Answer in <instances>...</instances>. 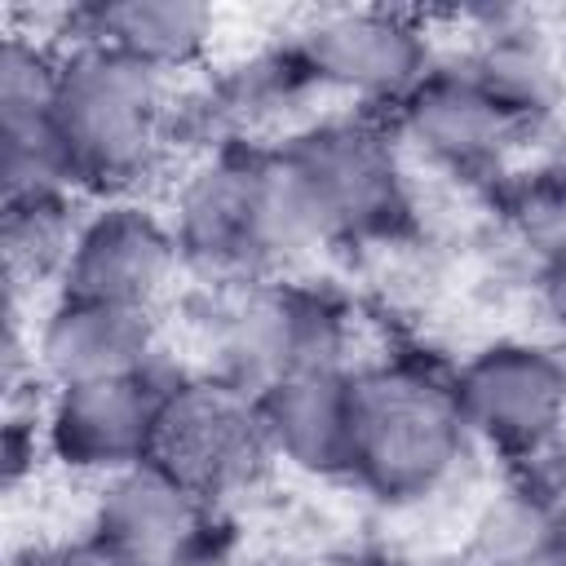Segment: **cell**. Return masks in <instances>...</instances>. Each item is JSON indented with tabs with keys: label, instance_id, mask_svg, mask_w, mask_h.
I'll list each match as a JSON object with an SVG mask.
<instances>
[{
	"label": "cell",
	"instance_id": "6da1fadb",
	"mask_svg": "<svg viewBox=\"0 0 566 566\" xmlns=\"http://www.w3.org/2000/svg\"><path fill=\"white\" fill-rule=\"evenodd\" d=\"M168 226L181 265L226 287L283 279L296 261L323 248L279 146L226 142L203 155L172 190Z\"/></svg>",
	"mask_w": 566,
	"mask_h": 566
},
{
	"label": "cell",
	"instance_id": "7a4b0ae2",
	"mask_svg": "<svg viewBox=\"0 0 566 566\" xmlns=\"http://www.w3.org/2000/svg\"><path fill=\"white\" fill-rule=\"evenodd\" d=\"M172 80L88 40L62 44L53 137L75 190L128 195L172 142Z\"/></svg>",
	"mask_w": 566,
	"mask_h": 566
},
{
	"label": "cell",
	"instance_id": "3957f363",
	"mask_svg": "<svg viewBox=\"0 0 566 566\" xmlns=\"http://www.w3.org/2000/svg\"><path fill=\"white\" fill-rule=\"evenodd\" d=\"M469 451V429L451 376L424 363L394 358L354 371V438L349 473L385 504L438 495Z\"/></svg>",
	"mask_w": 566,
	"mask_h": 566
},
{
	"label": "cell",
	"instance_id": "277c9868",
	"mask_svg": "<svg viewBox=\"0 0 566 566\" xmlns=\"http://www.w3.org/2000/svg\"><path fill=\"white\" fill-rule=\"evenodd\" d=\"M279 159L323 248L385 239L411 212L402 146L371 111L305 124L279 146Z\"/></svg>",
	"mask_w": 566,
	"mask_h": 566
},
{
	"label": "cell",
	"instance_id": "5b68a950",
	"mask_svg": "<svg viewBox=\"0 0 566 566\" xmlns=\"http://www.w3.org/2000/svg\"><path fill=\"white\" fill-rule=\"evenodd\" d=\"M217 376L261 394L287 376L345 367V310L296 279H261L230 292L217 314Z\"/></svg>",
	"mask_w": 566,
	"mask_h": 566
},
{
	"label": "cell",
	"instance_id": "8992f818",
	"mask_svg": "<svg viewBox=\"0 0 566 566\" xmlns=\"http://www.w3.org/2000/svg\"><path fill=\"white\" fill-rule=\"evenodd\" d=\"M150 460L212 504L248 495L274 464L256 394L239 389L217 371L168 380L159 398Z\"/></svg>",
	"mask_w": 566,
	"mask_h": 566
},
{
	"label": "cell",
	"instance_id": "52a82bcc",
	"mask_svg": "<svg viewBox=\"0 0 566 566\" xmlns=\"http://www.w3.org/2000/svg\"><path fill=\"white\" fill-rule=\"evenodd\" d=\"M301 80L363 111L398 106L429 71V27L402 9H318L283 44Z\"/></svg>",
	"mask_w": 566,
	"mask_h": 566
},
{
	"label": "cell",
	"instance_id": "ba28073f",
	"mask_svg": "<svg viewBox=\"0 0 566 566\" xmlns=\"http://www.w3.org/2000/svg\"><path fill=\"white\" fill-rule=\"evenodd\" d=\"M469 442L535 460L566 424V354L539 340H491L451 376Z\"/></svg>",
	"mask_w": 566,
	"mask_h": 566
},
{
	"label": "cell",
	"instance_id": "9c48e42d",
	"mask_svg": "<svg viewBox=\"0 0 566 566\" xmlns=\"http://www.w3.org/2000/svg\"><path fill=\"white\" fill-rule=\"evenodd\" d=\"M88 535L128 566H208L221 539V504L146 460L102 482Z\"/></svg>",
	"mask_w": 566,
	"mask_h": 566
},
{
	"label": "cell",
	"instance_id": "30bf717a",
	"mask_svg": "<svg viewBox=\"0 0 566 566\" xmlns=\"http://www.w3.org/2000/svg\"><path fill=\"white\" fill-rule=\"evenodd\" d=\"M389 115L402 150H416L455 177L500 168L526 133V124L469 71V62H433V71Z\"/></svg>",
	"mask_w": 566,
	"mask_h": 566
},
{
	"label": "cell",
	"instance_id": "8fae6325",
	"mask_svg": "<svg viewBox=\"0 0 566 566\" xmlns=\"http://www.w3.org/2000/svg\"><path fill=\"white\" fill-rule=\"evenodd\" d=\"M177 270L186 265L168 217L133 195H115L102 199L88 217H80L75 248L57 292L155 310L172 287Z\"/></svg>",
	"mask_w": 566,
	"mask_h": 566
},
{
	"label": "cell",
	"instance_id": "7c38bea8",
	"mask_svg": "<svg viewBox=\"0 0 566 566\" xmlns=\"http://www.w3.org/2000/svg\"><path fill=\"white\" fill-rule=\"evenodd\" d=\"M164 385L155 371L53 389L40 416L44 451L84 478H115L150 460Z\"/></svg>",
	"mask_w": 566,
	"mask_h": 566
},
{
	"label": "cell",
	"instance_id": "4fadbf2b",
	"mask_svg": "<svg viewBox=\"0 0 566 566\" xmlns=\"http://www.w3.org/2000/svg\"><path fill=\"white\" fill-rule=\"evenodd\" d=\"M31 354H35V371L53 389L146 376L155 371L159 323L155 310L57 292L53 305L31 327Z\"/></svg>",
	"mask_w": 566,
	"mask_h": 566
},
{
	"label": "cell",
	"instance_id": "5bb4252c",
	"mask_svg": "<svg viewBox=\"0 0 566 566\" xmlns=\"http://www.w3.org/2000/svg\"><path fill=\"white\" fill-rule=\"evenodd\" d=\"M261 429L274 451V464H287L310 478L349 473L354 438V371L323 367L287 376L256 394Z\"/></svg>",
	"mask_w": 566,
	"mask_h": 566
},
{
	"label": "cell",
	"instance_id": "9a60e30c",
	"mask_svg": "<svg viewBox=\"0 0 566 566\" xmlns=\"http://www.w3.org/2000/svg\"><path fill=\"white\" fill-rule=\"evenodd\" d=\"M75 40L115 49L168 80H177L186 66H195L212 35H217V13L199 0H111V4H88L71 13Z\"/></svg>",
	"mask_w": 566,
	"mask_h": 566
},
{
	"label": "cell",
	"instance_id": "2e32d148",
	"mask_svg": "<svg viewBox=\"0 0 566 566\" xmlns=\"http://www.w3.org/2000/svg\"><path fill=\"white\" fill-rule=\"evenodd\" d=\"M80 217L71 208V195H31V199H4L0 221V248H4V279L9 301H22L27 287L57 283L66 274L71 248H75Z\"/></svg>",
	"mask_w": 566,
	"mask_h": 566
},
{
	"label": "cell",
	"instance_id": "e0dca14e",
	"mask_svg": "<svg viewBox=\"0 0 566 566\" xmlns=\"http://www.w3.org/2000/svg\"><path fill=\"white\" fill-rule=\"evenodd\" d=\"M464 62L526 128L557 106L562 71H557V57L544 44V35L531 31V27H495V31H486L482 44Z\"/></svg>",
	"mask_w": 566,
	"mask_h": 566
},
{
	"label": "cell",
	"instance_id": "ac0fdd59",
	"mask_svg": "<svg viewBox=\"0 0 566 566\" xmlns=\"http://www.w3.org/2000/svg\"><path fill=\"white\" fill-rule=\"evenodd\" d=\"M504 221L513 239L544 261H566V164H539L504 190Z\"/></svg>",
	"mask_w": 566,
	"mask_h": 566
},
{
	"label": "cell",
	"instance_id": "d6986e66",
	"mask_svg": "<svg viewBox=\"0 0 566 566\" xmlns=\"http://www.w3.org/2000/svg\"><path fill=\"white\" fill-rule=\"evenodd\" d=\"M27 566H128L111 544H102L97 535H80L71 544H53L27 557Z\"/></svg>",
	"mask_w": 566,
	"mask_h": 566
},
{
	"label": "cell",
	"instance_id": "ffe728a7",
	"mask_svg": "<svg viewBox=\"0 0 566 566\" xmlns=\"http://www.w3.org/2000/svg\"><path fill=\"white\" fill-rule=\"evenodd\" d=\"M535 464V486L557 513H566V424L553 433V442L531 460Z\"/></svg>",
	"mask_w": 566,
	"mask_h": 566
},
{
	"label": "cell",
	"instance_id": "44dd1931",
	"mask_svg": "<svg viewBox=\"0 0 566 566\" xmlns=\"http://www.w3.org/2000/svg\"><path fill=\"white\" fill-rule=\"evenodd\" d=\"M491 566H566V535H557L548 544H535L526 553H513L504 562H491Z\"/></svg>",
	"mask_w": 566,
	"mask_h": 566
},
{
	"label": "cell",
	"instance_id": "7402d4cb",
	"mask_svg": "<svg viewBox=\"0 0 566 566\" xmlns=\"http://www.w3.org/2000/svg\"><path fill=\"white\" fill-rule=\"evenodd\" d=\"M548 283H553V301H557V314H562V323H566V261L548 270Z\"/></svg>",
	"mask_w": 566,
	"mask_h": 566
}]
</instances>
